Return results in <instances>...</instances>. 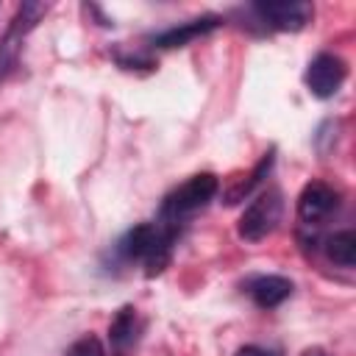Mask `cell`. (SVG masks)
I'll return each mask as SVG.
<instances>
[{"label":"cell","mask_w":356,"mask_h":356,"mask_svg":"<svg viewBox=\"0 0 356 356\" xmlns=\"http://www.w3.org/2000/svg\"><path fill=\"white\" fill-rule=\"evenodd\" d=\"M323 250H325L328 261H334L339 267H353L356 264V234L350 228L334 231L331 236H325Z\"/></svg>","instance_id":"9"},{"label":"cell","mask_w":356,"mask_h":356,"mask_svg":"<svg viewBox=\"0 0 356 356\" xmlns=\"http://www.w3.org/2000/svg\"><path fill=\"white\" fill-rule=\"evenodd\" d=\"M250 8L267 28L275 31H300L309 25L314 14L312 3L303 0H267V3H253Z\"/></svg>","instance_id":"4"},{"label":"cell","mask_w":356,"mask_h":356,"mask_svg":"<svg viewBox=\"0 0 356 356\" xmlns=\"http://www.w3.org/2000/svg\"><path fill=\"white\" fill-rule=\"evenodd\" d=\"M220 192V178L214 172H197L192 178H186L181 186H175L159 206V220L161 222H172L181 225L186 217H192L195 211H200L203 206H209L214 200V195Z\"/></svg>","instance_id":"2"},{"label":"cell","mask_w":356,"mask_h":356,"mask_svg":"<svg viewBox=\"0 0 356 356\" xmlns=\"http://www.w3.org/2000/svg\"><path fill=\"white\" fill-rule=\"evenodd\" d=\"M136 334H139V325H136V309L125 306L117 312V317L111 320L108 325V337L117 348H128L136 342Z\"/></svg>","instance_id":"10"},{"label":"cell","mask_w":356,"mask_h":356,"mask_svg":"<svg viewBox=\"0 0 356 356\" xmlns=\"http://www.w3.org/2000/svg\"><path fill=\"white\" fill-rule=\"evenodd\" d=\"M67 356H106V350H103L97 337H81L78 342H72Z\"/></svg>","instance_id":"12"},{"label":"cell","mask_w":356,"mask_h":356,"mask_svg":"<svg viewBox=\"0 0 356 356\" xmlns=\"http://www.w3.org/2000/svg\"><path fill=\"white\" fill-rule=\"evenodd\" d=\"M270 167H273V153H267V156H264V159H261V161L256 164V170L250 172V178H248L245 184L234 186V189H231V192L225 195V197H228L225 203H239V200H242L245 195H250V192H253V186H256V184H261V178H264V175L270 172Z\"/></svg>","instance_id":"11"},{"label":"cell","mask_w":356,"mask_h":356,"mask_svg":"<svg viewBox=\"0 0 356 356\" xmlns=\"http://www.w3.org/2000/svg\"><path fill=\"white\" fill-rule=\"evenodd\" d=\"M300 356H331L328 350H323V348H306Z\"/></svg>","instance_id":"14"},{"label":"cell","mask_w":356,"mask_h":356,"mask_svg":"<svg viewBox=\"0 0 356 356\" xmlns=\"http://www.w3.org/2000/svg\"><path fill=\"white\" fill-rule=\"evenodd\" d=\"M339 206V195L325 181H309L298 195V217L303 222H320Z\"/></svg>","instance_id":"6"},{"label":"cell","mask_w":356,"mask_h":356,"mask_svg":"<svg viewBox=\"0 0 356 356\" xmlns=\"http://www.w3.org/2000/svg\"><path fill=\"white\" fill-rule=\"evenodd\" d=\"M281 214H284L281 192H278V189L259 192V195L245 206V211L239 214L236 234H239L245 242H261L264 236H270V234L278 228Z\"/></svg>","instance_id":"3"},{"label":"cell","mask_w":356,"mask_h":356,"mask_svg":"<svg viewBox=\"0 0 356 356\" xmlns=\"http://www.w3.org/2000/svg\"><path fill=\"white\" fill-rule=\"evenodd\" d=\"M222 25V19L217 14H206V17H195V19H186L181 25H172L156 36H150V42L156 47H184L189 42H195L197 36H206L211 31H217Z\"/></svg>","instance_id":"7"},{"label":"cell","mask_w":356,"mask_h":356,"mask_svg":"<svg viewBox=\"0 0 356 356\" xmlns=\"http://www.w3.org/2000/svg\"><path fill=\"white\" fill-rule=\"evenodd\" d=\"M245 289L259 309H275L292 295V281L284 275H256L245 284Z\"/></svg>","instance_id":"8"},{"label":"cell","mask_w":356,"mask_h":356,"mask_svg":"<svg viewBox=\"0 0 356 356\" xmlns=\"http://www.w3.org/2000/svg\"><path fill=\"white\" fill-rule=\"evenodd\" d=\"M348 78V67L337 53H317L306 67V86L314 97L328 100Z\"/></svg>","instance_id":"5"},{"label":"cell","mask_w":356,"mask_h":356,"mask_svg":"<svg viewBox=\"0 0 356 356\" xmlns=\"http://www.w3.org/2000/svg\"><path fill=\"white\" fill-rule=\"evenodd\" d=\"M178 239V225L172 222H139L117 242V253L125 261H139L147 275L161 273L170 264L172 245Z\"/></svg>","instance_id":"1"},{"label":"cell","mask_w":356,"mask_h":356,"mask_svg":"<svg viewBox=\"0 0 356 356\" xmlns=\"http://www.w3.org/2000/svg\"><path fill=\"white\" fill-rule=\"evenodd\" d=\"M234 356H281V353L278 350H270V348H261V345H245Z\"/></svg>","instance_id":"13"}]
</instances>
